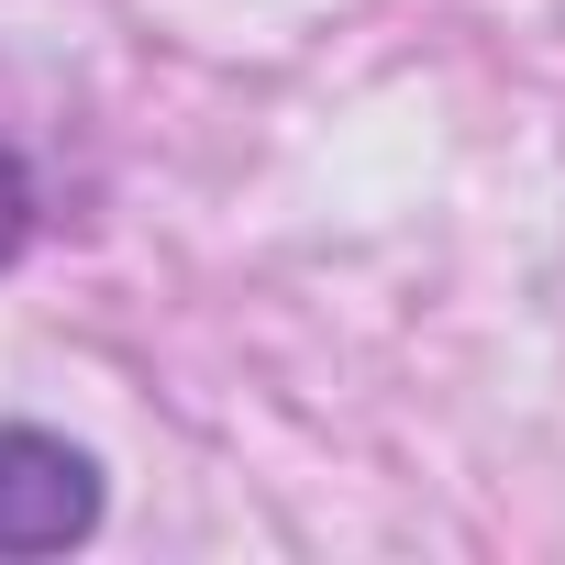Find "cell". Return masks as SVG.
<instances>
[{
	"label": "cell",
	"mask_w": 565,
	"mask_h": 565,
	"mask_svg": "<svg viewBox=\"0 0 565 565\" xmlns=\"http://www.w3.org/2000/svg\"><path fill=\"white\" fill-rule=\"evenodd\" d=\"M100 532V455L34 422H0V554H67Z\"/></svg>",
	"instance_id": "obj_1"
},
{
	"label": "cell",
	"mask_w": 565,
	"mask_h": 565,
	"mask_svg": "<svg viewBox=\"0 0 565 565\" xmlns=\"http://www.w3.org/2000/svg\"><path fill=\"white\" fill-rule=\"evenodd\" d=\"M23 233H34V178H23V156L0 145V266L23 255Z\"/></svg>",
	"instance_id": "obj_2"
}]
</instances>
